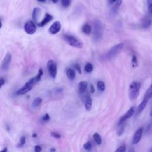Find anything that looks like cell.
Here are the masks:
<instances>
[{"mask_svg":"<svg viewBox=\"0 0 152 152\" xmlns=\"http://www.w3.org/2000/svg\"><path fill=\"white\" fill-rule=\"evenodd\" d=\"M126 151V146L125 145H122L118 147L115 152H125Z\"/></svg>","mask_w":152,"mask_h":152,"instance_id":"cell-31","label":"cell"},{"mask_svg":"<svg viewBox=\"0 0 152 152\" xmlns=\"http://www.w3.org/2000/svg\"><path fill=\"white\" fill-rule=\"evenodd\" d=\"M26 143V137H24V136H22L20 139V141L18 143V144H17V147H18V148H20V147H22L23 146H24V145Z\"/></svg>","mask_w":152,"mask_h":152,"instance_id":"cell-26","label":"cell"},{"mask_svg":"<svg viewBox=\"0 0 152 152\" xmlns=\"http://www.w3.org/2000/svg\"><path fill=\"white\" fill-rule=\"evenodd\" d=\"M0 152H7V148L5 147L4 149H3L2 150L0 151Z\"/></svg>","mask_w":152,"mask_h":152,"instance_id":"cell-41","label":"cell"},{"mask_svg":"<svg viewBox=\"0 0 152 152\" xmlns=\"http://www.w3.org/2000/svg\"><path fill=\"white\" fill-rule=\"evenodd\" d=\"M47 69L49 76L53 78H55L57 74V66L56 63L52 60H49L47 63Z\"/></svg>","mask_w":152,"mask_h":152,"instance_id":"cell-6","label":"cell"},{"mask_svg":"<svg viewBox=\"0 0 152 152\" xmlns=\"http://www.w3.org/2000/svg\"><path fill=\"white\" fill-rule=\"evenodd\" d=\"M37 1L39 3H45L46 1V0H37Z\"/></svg>","mask_w":152,"mask_h":152,"instance_id":"cell-43","label":"cell"},{"mask_svg":"<svg viewBox=\"0 0 152 152\" xmlns=\"http://www.w3.org/2000/svg\"><path fill=\"white\" fill-rule=\"evenodd\" d=\"M82 31L87 35L90 34L92 32V27L89 24H85L82 27Z\"/></svg>","mask_w":152,"mask_h":152,"instance_id":"cell-21","label":"cell"},{"mask_svg":"<svg viewBox=\"0 0 152 152\" xmlns=\"http://www.w3.org/2000/svg\"><path fill=\"white\" fill-rule=\"evenodd\" d=\"M50 135H51V136H53V137H54V138H55V139H59L61 138L60 134H59L57 133V132H53L50 133Z\"/></svg>","mask_w":152,"mask_h":152,"instance_id":"cell-33","label":"cell"},{"mask_svg":"<svg viewBox=\"0 0 152 152\" xmlns=\"http://www.w3.org/2000/svg\"><path fill=\"white\" fill-rule=\"evenodd\" d=\"M116 1L117 0H109V3L111 4H114Z\"/></svg>","mask_w":152,"mask_h":152,"instance_id":"cell-39","label":"cell"},{"mask_svg":"<svg viewBox=\"0 0 152 152\" xmlns=\"http://www.w3.org/2000/svg\"><path fill=\"white\" fill-rule=\"evenodd\" d=\"M131 63L132 65L134 67H136L138 65V62H137V57L136 55H133L132 58V60H131Z\"/></svg>","mask_w":152,"mask_h":152,"instance_id":"cell-30","label":"cell"},{"mask_svg":"<svg viewBox=\"0 0 152 152\" xmlns=\"http://www.w3.org/2000/svg\"><path fill=\"white\" fill-rule=\"evenodd\" d=\"M11 55L10 53H7L3 60L1 65V69L3 71H6L8 70L11 61Z\"/></svg>","mask_w":152,"mask_h":152,"instance_id":"cell-8","label":"cell"},{"mask_svg":"<svg viewBox=\"0 0 152 152\" xmlns=\"http://www.w3.org/2000/svg\"><path fill=\"white\" fill-rule=\"evenodd\" d=\"M119 126H121V127H120V128H118V130L117 131V134H118V136H121V135L123 133V132H124V124H121V125H120Z\"/></svg>","mask_w":152,"mask_h":152,"instance_id":"cell-29","label":"cell"},{"mask_svg":"<svg viewBox=\"0 0 152 152\" xmlns=\"http://www.w3.org/2000/svg\"><path fill=\"white\" fill-rule=\"evenodd\" d=\"M128 152H136L135 151V150H134V148H130V150H129V151Z\"/></svg>","mask_w":152,"mask_h":152,"instance_id":"cell-44","label":"cell"},{"mask_svg":"<svg viewBox=\"0 0 152 152\" xmlns=\"http://www.w3.org/2000/svg\"><path fill=\"white\" fill-rule=\"evenodd\" d=\"M25 32L29 35H33L36 31V26L35 23L32 21L27 22L24 26Z\"/></svg>","mask_w":152,"mask_h":152,"instance_id":"cell-7","label":"cell"},{"mask_svg":"<svg viewBox=\"0 0 152 152\" xmlns=\"http://www.w3.org/2000/svg\"><path fill=\"white\" fill-rule=\"evenodd\" d=\"M93 137L95 141L96 142V143L97 145H100L101 144H102V139H101L100 136L98 133H97V132L93 134Z\"/></svg>","mask_w":152,"mask_h":152,"instance_id":"cell-22","label":"cell"},{"mask_svg":"<svg viewBox=\"0 0 152 152\" xmlns=\"http://www.w3.org/2000/svg\"><path fill=\"white\" fill-rule=\"evenodd\" d=\"M66 74L67 77L70 80H73L76 77V72L72 69H67L66 70Z\"/></svg>","mask_w":152,"mask_h":152,"instance_id":"cell-19","label":"cell"},{"mask_svg":"<svg viewBox=\"0 0 152 152\" xmlns=\"http://www.w3.org/2000/svg\"><path fill=\"white\" fill-rule=\"evenodd\" d=\"M135 111H134V107H131L130 108V109L127 111V112L126 113L124 114V115H123L118 122V125H120L123 124H124L125 122L128 119V118H131V116H132V115L134 114Z\"/></svg>","mask_w":152,"mask_h":152,"instance_id":"cell-9","label":"cell"},{"mask_svg":"<svg viewBox=\"0 0 152 152\" xmlns=\"http://www.w3.org/2000/svg\"><path fill=\"white\" fill-rule=\"evenodd\" d=\"M84 70L87 73H91L93 70V67L92 64L90 62H88L84 66Z\"/></svg>","mask_w":152,"mask_h":152,"instance_id":"cell-25","label":"cell"},{"mask_svg":"<svg viewBox=\"0 0 152 152\" xmlns=\"http://www.w3.org/2000/svg\"><path fill=\"white\" fill-rule=\"evenodd\" d=\"M147 2H148V4L152 3V0H147Z\"/></svg>","mask_w":152,"mask_h":152,"instance_id":"cell-47","label":"cell"},{"mask_svg":"<svg viewBox=\"0 0 152 152\" xmlns=\"http://www.w3.org/2000/svg\"><path fill=\"white\" fill-rule=\"evenodd\" d=\"M152 98V83L151 84V86L149 87V88L147 89L146 91V93L144 94L143 99L148 102V100Z\"/></svg>","mask_w":152,"mask_h":152,"instance_id":"cell-20","label":"cell"},{"mask_svg":"<svg viewBox=\"0 0 152 152\" xmlns=\"http://www.w3.org/2000/svg\"><path fill=\"white\" fill-rule=\"evenodd\" d=\"M32 137L33 138H36V137H37V134H36V133H33V134H32Z\"/></svg>","mask_w":152,"mask_h":152,"instance_id":"cell-40","label":"cell"},{"mask_svg":"<svg viewBox=\"0 0 152 152\" xmlns=\"http://www.w3.org/2000/svg\"><path fill=\"white\" fill-rule=\"evenodd\" d=\"M92 145L91 142H90V141L86 143L85 144L83 145V148L86 150H88V151L92 149Z\"/></svg>","mask_w":152,"mask_h":152,"instance_id":"cell-28","label":"cell"},{"mask_svg":"<svg viewBox=\"0 0 152 152\" xmlns=\"http://www.w3.org/2000/svg\"><path fill=\"white\" fill-rule=\"evenodd\" d=\"M88 86V83L86 81H80L78 84V92L80 94H84L86 92Z\"/></svg>","mask_w":152,"mask_h":152,"instance_id":"cell-14","label":"cell"},{"mask_svg":"<svg viewBox=\"0 0 152 152\" xmlns=\"http://www.w3.org/2000/svg\"><path fill=\"white\" fill-rule=\"evenodd\" d=\"M141 83L137 81H132L129 86L128 96L130 100H136L140 95Z\"/></svg>","mask_w":152,"mask_h":152,"instance_id":"cell-2","label":"cell"},{"mask_svg":"<svg viewBox=\"0 0 152 152\" xmlns=\"http://www.w3.org/2000/svg\"><path fill=\"white\" fill-rule=\"evenodd\" d=\"M2 26H3V25H2V23H1V22L0 21V29H1V27H2Z\"/></svg>","mask_w":152,"mask_h":152,"instance_id":"cell-48","label":"cell"},{"mask_svg":"<svg viewBox=\"0 0 152 152\" xmlns=\"http://www.w3.org/2000/svg\"><path fill=\"white\" fill-rule=\"evenodd\" d=\"M143 132V128L141 127L139 128L135 132L134 137H133V140H132V143L134 144H138L140 141L141 139L142 135Z\"/></svg>","mask_w":152,"mask_h":152,"instance_id":"cell-11","label":"cell"},{"mask_svg":"<svg viewBox=\"0 0 152 152\" xmlns=\"http://www.w3.org/2000/svg\"><path fill=\"white\" fill-rule=\"evenodd\" d=\"M122 2H123L122 0H117V1L114 3L111 9V13L112 14H115L117 13L121 5L122 4Z\"/></svg>","mask_w":152,"mask_h":152,"instance_id":"cell-16","label":"cell"},{"mask_svg":"<svg viewBox=\"0 0 152 152\" xmlns=\"http://www.w3.org/2000/svg\"><path fill=\"white\" fill-rule=\"evenodd\" d=\"M148 10L149 14L152 15V3L148 4Z\"/></svg>","mask_w":152,"mask_h":152,"instance_id":"cell-36","label":"cell"},{"mask_svg":"<svg viewBox=\"0 0 152 152\" xmlns=\"http://www.w3.org/2000/svg\"><path fill=\"white\" fill-rule=\"evenodd\" d=\"M152 24V15L148 14L146 17H145L142 22V27L144 29L148 28Z\"/></svg>","mask_w":152,"mask_h":152,"instance_id":"cell-13","label":"cell"},{"mask_svg":"<svg viewBox=\"0 0 152 152\" xmlns=\"http://www.w3.org/2000/svg\"><path fill=\"white\" fill-rule=\"evenodd\" d=\"M84 104H85L84 105H85L86 109L88 111H90L92 106V100L89 95L84 97Z\"/></svg>","mask_w":152,"mask_h":152,"instance_id":"cell-15","label":"cell"},{"mask_svg":"<svg viewBox=\"0 0 152 152\" xmlns=\"http://www.w3.org/2000/svg\"><path fill=\"white\" fill-rule=\"evenodd\" d=\"M74 69H76V70L78 71V72L80 74H81V67H80V65L79 64H76L74 65Z\"/></svg>","mask_w":152,"mask_h":152,"instance_id":"cell-34","label":"cell"},{"mask_svg":"<svg viewBox=\"0 0 152 152\" xmlns=\"http://www.w3.org/2000/svg\"><path fill=\"white\" fill-rule=\"evenodd\" d=\"M42 150V148L41 146H39V145L35 146V152H41Z\"/></svg>","mask_w":152,"mask_h":152,"instance_id":"cell-35","label":"cell"},{"mask_svg":"<svg viewBox=\"0 0 152 152\" xmlns=\"http://www.w3.org/2000/svg\"><path fill=\"white\" fill-rule=\"evenodd\" d=\"M51 1L54 3H55V4H56V3H58V1H59V0H51Z\"/></svg>","mask_w":152,"mask_h":152,"instance_id":"cell-45","label":"cell"},{"mask_svg":"<svg viewBox=\"0 0 152 152\" xmlns=\"http://www.w3.org/2000/svg\"><path fill=\"white\" fill-rule=\"evenodd\" d=\"M50 152H55L56 151V149L54 148H52L50 149Z\"/></svg>","mask_w":152,"mask_h":152,"instance_id":"cell-42","label":"cell"},{"mask_svg":"<svg viewBox=\"0 0 152 152\" xmlns=\"http://www.w3.org/2000/svg\"><path fill=\"white\" fill-rule=\"evenodd\" d=\"M42 121L43 122H48L50 120V116L49 115V114L48 113H46L43 117H42Z\"/></svg>","mask_w":152,"mask_h":152,"instance_id":"cell-32","label":"cell"},{"mask_svg":"<svg viewBox=\"0 0 152 152\" xmlns=\"http://www.w3.org/2000/svg\"><path fill=\"white\" fill-rule=\"evenodd\" d=\"M147 103H148L147 101H146V100L143 99V101L141 102V103L139 105V106L138 108H137V112H136L137 115H140V114L143 111V110H144V109H145V108L146 107Z\"/></svg>","mask_w":152,"mask_h":152,"instance_id":"cell-18","label":"cell"},{"mask_svg":"<svg viewBox=\"0 0 152 152\" xmlns=\"http://www.w3.org/2000/svg\"><path fill=\"white\" fill-rule=\"evenodd\" d=\"M64 41L71 46L77 48H82L83 47V43L80 41L75 36L69 35H64Z\"/></svg>","mask_w":152,"mask_h":152,"instance_id":"cell-5","label":"cell"},{"mask_svg":"<svg viewBox=\"0 0 152 152\" xmlns=\"http://www.w3.org/2000/svg\"><path fill=\"white\" fill-rule=\"evenodd\" d=\"M102 36V25L101 22L96 19L93 23V39L99 41Z\"/></svg>","mask_w":152,"mask_h":152,"instance_id":"cell-4","label":"cell"},{"mask_svg":"<svg viewBox=\"0 0 152 152\" xmlns=\"http://www.w3.org/2000/svg\"><path fill=\"white\" fill-rule=\"evenodd\" d=\"M124 47V44L123 43H120L114 45L108 50L106 53H105L102 56V58L104 60H111V59H112L113 58H114L115 56H116L118 54H119L123 49Z\"/></svg>","mask_w":152,"mask_h":152,"instance_id":"cell-3","label":"cell"},{"mask_svg":"<svg viewBox=\"0 0 152 152\" xmlns=\"http://www.w3.org/2000/svg\"><path fill=\"white\" fill-rule=\"evenodd\" d=\"M71 3V0H61L62 6L64 8L69 7Z\"/></svg>","mask_w":152,"mask_h":152,"instance_id":"cell-27","label":"cell"},{"mask_svg":"<svg viewBox=\"0 0 152 152\" xmlns=\"http://www.w3.org/2000/svg\"><path fill=\"white\" fill-rule=\"evenodd\" d=\"M90 92L92 93H93L95 92V89L93 84H91V85H90Z\"/></svg>","mask_w":152,"mask_h":152,"instance_id":"cell-38","label":"cell"},{"mask_svg":"<svg viewBox=\"0 0 152 152\" xmlns=\"http://www.w3.org/2000/svg\"><path fill=\"white\" fill-rule=\"evenodd\" d=\"M42 102V99L41 97H36L34 99L32 102V106L33 107H38Z\"/></svg>","mask_w":152,"mask_h":152,"instance_id":"cell-24","label":"cell"},{"mask_svg":"<svg viewBox=\"0 0 152 152\" xmlns=\"http://www.w3.org/2000/svg\"><path fill=\"white\" fill-rule=\"evenodd\" d=\"M41 10L39 7H35L34 9H33L32 13V18L35 22H37L38 19L41 14Z\"/></svg>","mask_w":152,"mask_h":152,"instance_id":"cell-17","label":"cell"},{"mask_svg":"<svg viewBox=\"0 0 152 152\" xmlns=\"http://www.w3.org/2000/svg\"><path fill=\"white\" fill-rule=\"evenodd\" d=\"M97 89L101 91V92H103L105 90V84L104 83V81H98L97 83Z\"/></svg>","mask_w":152,"mask_h":152,"instance_id":"cell-23","label":"cell"},{"mask_svg":"<svg viewBox=\"0 0 152 152\" xmlns=\"http://www.w3.org/2000/svg\"><path fill=\"white\" fill-rule=\"evenodd\" d=\"M53 19V17L50 14L48 13H46L45 15V18L39 23H38V26L40 27H43L45 25H46L47 23H48L49 22L51 21Z\"/></svg>","mask_w":152,"mask_h":152,"instance_id":"cell-12","label":"cell"},{"mask_svg":"<svg viewBox=\"0 0 152 152\" xmlns=\"http://www.w3.org/2000/svg\"><path fill=\"white\" fill-rule=\"evenodd\" d=\"M43 74V71L42 69H40L38 71V74L35 77L30 78L28 80L23 86H22L20 89H19L16 92V94L18 95H23L27 92H30L33 88L35 84L38 83L41 79L42 76Z\"/></svg>","mask_w":152,"mask_h":152,"instance_id":"cell-1","label":"cell"},{"mask_svg":"<svg viewBox=\"0 0 152 152\" xmlns=\"http://www.w3.org/2000/svg\"><path fill=\"white\" fill-rule=\"evenodd\" d=\"M61 29V24L59 21L55 22L49 29V32L52 35H55L58 33Z\"/></svg>","mask_w":152,"mask_h":152,"instance_id":"cell-10","label":"cell"},{"mask_svg":"<svg viewBox=\"0 0 152 152\" xmlns=\"http://www.w3.org/2000/svg\"><path fill=\"white\" fill-rule=\"evenodd\" d=\"M5 83V80L3 78H0V88H1V87L4 85Z\"/></svg>","mask_w":152,"mask_h":152,"instance_id":"cell-37","label":"cell"},{"mask_svg":"<svg viewBox=\"0 0 152 152\" xmlns=\"http://www.w3.org/2000/svg\"><path fill=\"white\" fill-rule=\"evenodd\" d=\"M147 152H152V146H151V148L147 151Z\"/></svg>","mask_w":152,"mask_h":152,"instance_id":"cell-49","label":"cell"},{"mask_svg":"<svg viewBox=\"0 0 152 152\" xmlns=\"http://www.w3.org/2000/svg\"><path fill=\"white\" fill-rule=\"evenodd\" d=\"M150 115L151 117H152V108H151V111H150Z\"/></svg>","mask_w":152,"mask_h":152,"instance_id":"cell-46","label":"cell"}]
</instances>
